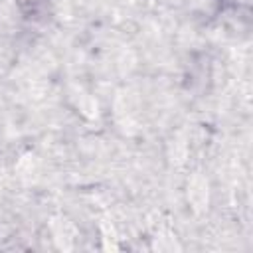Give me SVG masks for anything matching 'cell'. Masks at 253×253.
<instances>
[{
    "instance_id": "1",
    "label": "cell",
    "mask_w": 253,
    "mask_h": 253,
    "mask_svg": "<svg viewBox=\"0 0 253 253\" xmlns=\"http://www.w3.org/2000/svg\"><path fill=\"white\" fill-rule=\"evenodd\" d=\"M16 6L26 18H32L40 14V10L45 6V0H16Z\"/></svg>"
}]
</instances>
